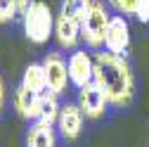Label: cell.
Returning a JSON list of instances; mask_svg holds the SVG:
<instances>
[{"mask_svg":"<svg viewBox=\"0 0 149 147\" xmlns=\"http://www.w3.org/2000/svg\"><path fill=\"white\" fill-rule=\"evenodd\" d=\"M104 48L111 55H121V57H125V52L130 48V26H128L123 14L111 17L107 36H104Z\"/></svg>","mask_w":149,"mask_h":147,"instance_id":"cell-5","label":"cell"},{"mask_svg":"<svg viewBox=\"0 0 149 147\" xmlns=\"http://www.w3.org/2000/svg\"><path fill=\"white\" fill-rule=\"evenodd\" d=\"M135 17H137L142 24H149V0H142V5H140V10H137Z\"/></svg>","mask_w":149,"mask_h":147,"instance_id":"cell-17","label":"cell"},{"mask_svg":"<svg viewBox=\"0 0 149 147\" xmlns=\"http://www.w3.org/2000/svg\"><path fill=\"white\" fill-rule=\"evenodd\" d=\"M59 112L62 107L57 102V95L52 93V90H45L40 93V107H38V121L40 123H47V126H54L59 119Z\"/></svg>","mask_w":149,"mask_h":147,"instance_id":"cell-11","label":"cell"},{"mask_svg":"<svg viewBox=\"0 0 149 147\" xmlns=\"http://www.w3.org/2000/svg\"><path fill=\"white\" fill-rule=\"evenodd\" d=\"M3 107H5V85H3V78H0V114H3Z\"/></svg>","mask_w":149,"mask_h":147,"instance_id":"cell-19","label":"cell"},{"mask_svg":"<svg viewBox=\"0 0 149 147\" xmlns=\"http://www.w3.org/2000/svg\"><path fill=\"white\" fill-rule=\"evenodd\" d=\"M107 3L114 7L118 14H137V10H140V5H142V0H107Z\"/></svg>","mask_w":149,"mask_h":147,"instance_id":"cell-15","label":"cell"},{"mask_svg":"<svg viewBox=\"0 0 149 147\" xmlns=\"http://www.w3.org/2000/svg\"><path fill=\"white\" fill-rule=\"evenodd\" d=\"M109 22H111V14L107 12L104 3L92 0L90 7L83 14V19H81V36H83V41H85L88 48L97 50V48L104 45V36H107Z\"/></svg>","mask_w":149,"mask_h":147,"instance_id":"cell-3","label":"cell"},{"mask_svg":"<svg viewBox=\"0 0 149 147\" xmlns=\"http://www.w3.org/2000/svg\"><path fill=\"white\" fill-rule=\"evenodd\" d=\"M83 121H85V114L78 104H64L59 112V119H57V128H59L62 138L76 140L83 131Z\"/></svg>","mask_w":149,"mask_h":147,"instance_id":"cell-8","label":"cell"},{"mask_svg":"<svg viewBox=\"0 0 149 147\" xmlns=\"http://www.w3.org/2000/svg\"><path fill=\"white\" fill-rule=\"evenodd\" d=\"M26 145L29 147H54V131H52V126L36 121L29 128V133H26Z\"/></svg>","mask_w":149,"mask_h":147,"instance_id":"cell-12","label":"cell"},{"mask_svg":"<svg viewBox=\"0 0 149 147\" xmlns=\"http://www.w3.org/2000/svg\"><path fill=\"white\" fill-rule=\"evenodd\" d=\"M54 38L64 50H76L81 36V22L73 19V17H66L59 12V17L54 19Z\"/></svg>","mask_w":149,"mask_h":147,"instance_id":"cell-9","label":"cell"},{"mask_svg":"<svg viewBox=\"0 0 149 147\" xmlns=\"http://www.w3.org/2000/svg\"><path fill=\"white\" fill-rule=\"evenodd\" d=\"M107 104H109V100L104 95V90L95 81L78 88V107L83 109L85 119H100L107 112Z\"/></svg>","mask_w":149,"mask_h":147,"instance_id":"cell-6","label":"cell"},{"mask_svg":"<svg viewBox=\"0 0 149 147\" xmlns=\"http://www.w3.org/2000/svg\"><path fill=\"white\" fill-rule=\"evenodd\" d=\"M69 78L76 88H83L92 83V74H95V55H90L85 50H76L69 57Z\"/></svg>","mask_w":149,"mask_h":147,"instance_id":"cell-7","label":"cell"},{"mask_svg":"<svg viewBox=\"0 0 149 147\" xmlns=\"http://www.w3.org/2000/svg\"><path fill=\"white\" fill-rule=\"evenodd\" d=\"M24 31H26V38L36 45H43L50 41V36L54 33V19L47 3H43V0L31 3V7L24 12Z\"/></svg>","mask_w":149,"mask_h":147,"instance_id":"cell-2","label":"cell"},{"mask_svg":"<svg viewBox=\"0 0 149 147\" xmlns=\"http://www.w3.org/2000/svg\"><path fill=\"white\" fill-rule=\"evenodd\" d=\"M31 3H33V0H17V5H19V12L24 14V12L31 7Z\"/></svg>","mask_w":149,"mask_h":147,"instance_id":"cell-18","label":"cell"},{"mask_svg":"<svg viewBox=\"0 0 149 147\" xmlns=\"http://www.w3.org/2000/svg\"><path fill=\"white\" fill-rule=\"evenodd\" d=\"M40 64L45 69L47 90H52L54 95H62L66 90V85L71 83V78H69V64L64 62V57L59 52H47Z\"/></svg>","mask_w":149,"mask_h":147,"instance_id":"cell-4","label":"cell"},{"mask_svg":"<svg viewBox=\"0 0 149 147\" xmlns=\"http://www.w3.org/2000/svg\"><path fill=\"white\" fill-rule=\"evenodd\" d=\"M12 104L17 109V114L29 119V121H38V107H40V93H33V90L19 85L12 95Z\"/></svg>","mask_w":149,"mask_h":147,"instance_id":"cell-10","label":"cell"},{"mask_svg":"<svg viewBox=\"0 0 149 147\" xmlns=\"http://www.w3.org/2000/svg\"><path fill=\"white\" fill-rule=\"evenodd\" d=\"M95 81L109 100V104H114L118 109L128 107L135 97V76L130 69L128 60L121 55H111V52H97L95 55Z\"/></svg>","mask_w":149,"mask_h":147,"instance_id":"cell-1","label":"cell"},{"mask_svg":"<svg viewBox=\"0 0 149 147\" xmlns=\"http://www.w3.org/2000/svg\"><path fill=\"white\" fill-rule=\"evenodd\" d=\"M22 85L29 88V90H33V93H45V90H47V78H45L43 64H29L26 71H24Z\"/></svg>","mask_w":149,"mask_h":147,"instance_id":"cell-13","label":"cell"},{"mask_svg":"<svg viewBox=\"0 0 149 147\" xmlns=\"http://www.w3.org/2000/svg\"><path fill=\"white\" fill-rule=\"evenodd\" d=\"M19 12V5H17V0H0V24H7L12 22Z\"/></svg>","mask_w":149,"mask_h":147,"instance_id":"cell-16","label":"cell"},{"mask_svg":"<svg viewBox=\"0 0 149 147\" xmlns=\"http://www.w3.org/2000/svg\"><path fill=\"white\" fill-rule=\"evenodd\" d=\"M90 3H92V0H64V3H62V14L73 17V19L81 22L85 10L90 7Z\"/></svg>","mask_w":149,"mask_h":147,"instance_id":"cell-14","label":"cell"}]
</instances>
